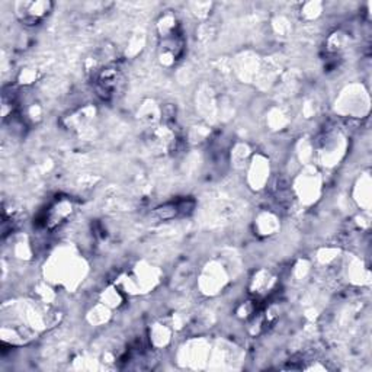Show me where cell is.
Instances as JSON below:
<instances>
[{
  "label": "cell",
  "instance_id": "1",
  "mask_svg": "<svg viewBox=\"0 0 372 372\" xmlns=\"http://www.w3.org/2000/svg\"><path fill=\"white\" fill-rule=\"evenodd\" d=\"M51 8H53V4H50V2L18 4L16 15L25 25H37L50 14Z\"/></svg>",
  "mask_w": 372,
  "mask_h": 372
}]
</instances>
